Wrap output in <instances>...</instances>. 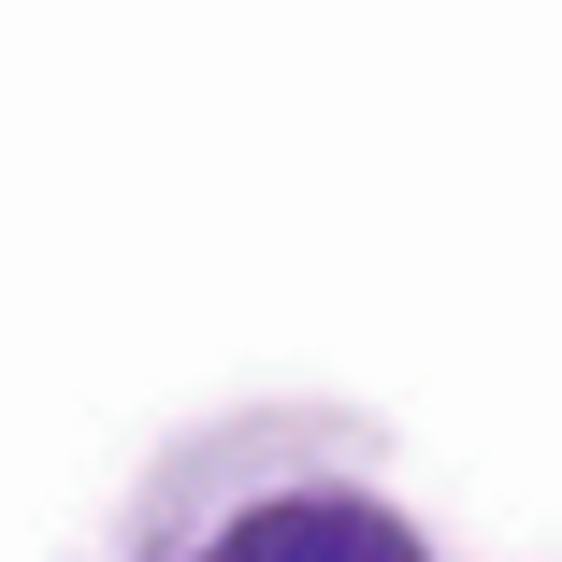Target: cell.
Returning <instances> with one entry per match:
<instances>
[{
    "label": "cell",
    "mask_w": 562,
    "mask_h": 562,
    "mask_svg": "<svg viewBox=\"0 0 562 562\" xmlns=\"http://www.w3.org/2000/svg\"><path fill=\"white\" fill-rule=\"evenodd\" d=\"M202 562H432L390 505H347V491H289V505H246Z\"/></svg>",
    "instance_id": "1"
}]
</instances>
